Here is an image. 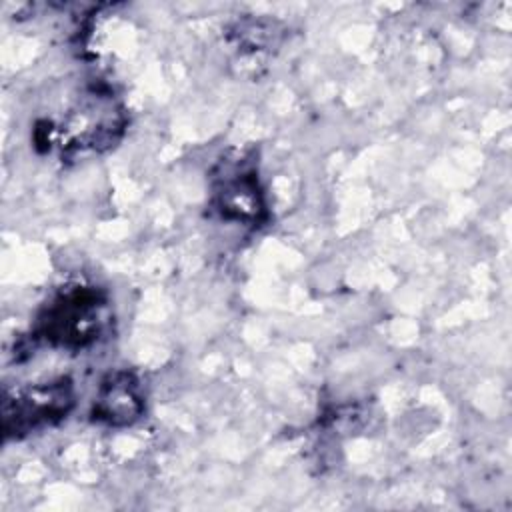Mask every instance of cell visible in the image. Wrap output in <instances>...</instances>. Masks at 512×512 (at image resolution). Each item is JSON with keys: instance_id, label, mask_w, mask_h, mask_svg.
Returning <instances> with one entry per match:
<instances>
[{"instance_id": "5b68a950", "label": "cell", "mask_w": 512, "mask_h": 512, "mask_svg": "<svg viewBox=\"0 0 512 512\" xmlns=\"http://www.w3.org/2000/svg\"><path fill=\"white\" fill-rule=\"evenodd\" d=\"M144 412V396L138 378L128 370L108 374L94 398L92 420L108 426H128Z\"/></svg>"}, {"instance_id": "6da1fadb", "label": "cell", "mask_w": 512, "mask_h": 512, "mask_svg": "<svg viewBox=\"0 0 512 512\" xmlns=\"http://www.w3.org/2000/svg\"><path fill=\"white\" fill-rule=\"evenodd\" d=\"M122 126L124 118L112 96L94 90L66 114L62 124H52L48 120L40 122L34 140L48 150L54 144L68 152L100 150L108 148L120 136Z\"/></svg>"}, {"instance_id": "277c9868", "label": "cell", "mask_w": 512, "mask_h": 512, "mask_svg": "<svg viewBox=\"0 0 512 512\" xmlns=\"http://www.w3.org/2000/svg\"><path fill=\"white\" fill-rule=\"evenodd\" d=\"M212 202L224 220L258 226L266 218V204L256 172L244 160L218 168Z\"/></svg>"}, {"instance_id": "7a4b0ae2", "label": "cell", "mask_w": 512, "mask_h": 512, "mask_svg": "<svg viewBox=\"0 0 512 512\" xmlns=\"http://www.w3.org/2000/svg\"><path fill=\"white\" fill-rule=\"evenodd\" d=\"M106 324V298L94 286L62 290L40 314L36 334L52 346L84 348Z\"/></svg>"}, {"instance_id": "3957f363", "label": "cell", "mask_w": 512, "mask_h": 512, "mask_svg": "<svg viewBox=\"0 0 512 512\" xmlns=\"http://www.w3.org/2000/svg\"><path fill=\"white\" fill-rule=\"evenodd\" d=\"M74 406V386L70 378L40 382L4 396L2 430L6 438H22L44 426L66 418Z\"/></svg>"}]
</instances>
